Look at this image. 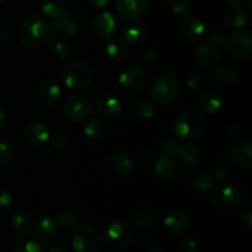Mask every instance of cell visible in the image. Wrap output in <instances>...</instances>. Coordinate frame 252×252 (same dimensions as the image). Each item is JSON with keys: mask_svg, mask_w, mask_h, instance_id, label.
<instances>
[{"mask_svg": "<svg viewBox=\"0 0 252 252\" xmlns=\"http://www.w3.org/2000/svg\"><path fill=\"white\" fill-rule=\"evenodd\" d=\"M61 78L66 88L84 90L93 84L94 70L85 62L70 61L62 66Z\"/></svg>", "mask_w": 252, "mask_h": 252, "instance_id": "cell-3", "label": "cell"}, {"mask_svg": "<svg viewBox=\"0 0 252 252\" xmlns=\"http://www.w3.org/2000/svg\"><path fill=\"white\" fill-rule=\"evenodd\" d=\"M158 223L157 213L150 209H145V211L139 212L135 217V226L140 230H149V229L154 228Z\"/></svg>", "mask_w": 252, "mask_h": 252, "instance_id": "cell-34", "label": "cell"}, {"mask_svg": "<svg viewBox=\"0 0 252 252\" xmlns=\"http://www.w3.org/2000/svg\"><path fill=\"white\" fill-rule=\"evenodd\" d=\"M10 225H11L12 230L15 233L20 234V235H25L29 234L32 229V221L26 214L24 213H15L12 214L11 219H10Z\"/></svg>", "mask_w": 252, "mask_h": 252, "instance_id": "cell-33", "label": "cell"}, {"mask_svg": "<svg viewBox=\"0 0 252 252\" xmlns=\"http://www.w3.org/2000/svg\"><path fill=\"white\" fill-rule=\"evenodd\" d=\"M48 252H66V251L63 250V249H61V248H52V249H49Z\"/></svg>", "mask_w": 252, "mask_h": 252, "instance_id": "cell-56", "label": "cell"}, {"mask_svg": "<svg viewBox=\"0 0 252 252\" xmlns=\"http://www.w3.org/2000/svg\"><path fill=\"white\" fill-rule=\"evenodd\" d=\"M24 138L31 147L41 148L48 143L49 130L41 121H30L24 128Z\"/></svg>", "mask_w": 252, "mask_h": 252, "instance_id": "cell-13", "label": "cell"}, {"mask_svg": "<svg viewBox=\"0 0 252 252\" xmlns=\"http://www.w3.org/2000/svg\"><path fill=\"white\" fill-rule=\"evenodd\" d=\"M191 217L186 211L181 208H172L165 214L164 225L171 233L184 234L191 226Z\"/></svg>", "mask_w": 252, "mask_h": 252, "instance_id": "cell-14", "label": "cell"}, {"mask_svg": "<svg viewBox=\"0 0 252 252\" xmlns=\"http://www.w3.org/2000/svg\"><path fill=\"white\" fill-rule=\"evenodd\" d=\"M149 30L147 25L139 21H133L126 25L122 30L123 41L129 44H142L147 41Z\"/></svg>", "mask_w": 252, "mask_h": 252, "instance_id": "cell-24", "label": "cell"}, {"mask_svg": "<svg viewBox=\"0 0 252 252\" xmlns=\"http://www.w3.org/2000/svg\"><path fill=\"white\" fill-rule=\"evenodd\" d=\"M154 174L160 181L165 184H171L179 177L180 169L172 158L161 157L157 160L154 165Z\"/></svg>", "mask_w": 252, "mask_h": 252, "instance_id": "cell-22", "label": "cell"}, {"mask_svg": "<svg viewBox=\"0 0 252 252\" xmlns=\"http://www.w3.org/2000/svg\"><path fill=\"white\" fill-rule=\"evenodd\" d=\"M122 98L112 93H102L95 98V110L103 117H116L122 111Z\"/></svg>", "mask_w": 252, "mask_h": 252, "instance_id": "cell-12", "label": "cell"}, {"mask_svg": "<svg viewBox=\"0 0 252 252\" xmlns=\"http://www.w3.org/2000/svg\"><path fill=\"white\" fill-rule=\"evenodd\" d=\"M14 252H44L43 246L34 240L24 241L14 249Z\"/></svg>", "mask_w": 252, "mask_h": 252, "instance_id": "cell-42", "label": "cell"}, {"mask_svg": "<svg viewBox=\"0 0 252 252\" xmlns=\"http://www.w3.org/2000/svg\"><path fill=\"white\" fill-rule=\"evenodd\" d=\"M4 2H5V0H0V6H1V5L4 4Z\"/></svg>", "mask_w": 252, "mask_h": 252, "instance_id": "cell-58", "label": "cell"}, {"mask_svg": "<svg viewBox=\"0 0 252 252\" xmlns=\"http://www.w3.org/2000/svg\"><path fill=\"white\" fill-rule=\"evenodd\" d=\"M211 41L218 47L219 49H225L228 47V36L223 32H218V33L213 34L211 38Z\"/></svg>", "mask_w": 252, "mask_h": 252, "instance_id": "cell-49", "label": "cell"}, {"mask_svg": "<svg viewBox=\"0 0 252 252\" xmlns=\"http://www.w3.org/2000/svg\"><path fill=\"white\" fill-rule=\"evenodd\" d=\"M34 235L42 243H49L57 235V225L53 218L43 216L38 218L34 225Z\"/></svg>", "mask_w": 252, "mask_h": 252, "instance_id": "cell-26", "label": "cell"}, {"mask_svg": "<svg viewBox=\"0 0 252 252\" xmlns=\"http://www.w3.org/2000/svg\"><path fill=\"white\" fill-rule=\"evenodd\" d=\"M62 95V86L56 78H44L37 86V97L43 105H52Z\"/></svg>", "mask_w": 252, "mask_h": 252, "instance_id": "cell-16", "label": "cell"}, {"mask_svg": "<svg viewBox=\"0 0 252 252\" xmlns=\"http://www.w3.org/2000/svg\"><path fill=\"white\" fill-rule=\"evenodd\" d=\"M180 85L177 79L171 74H161L158 76L150 88V96L157 103L169 106L177 100Z\"/></svg>", "mask_w": 252, "mask_h": 252, "instance_id": "cell-5", "label": "cell"}, {"mask_svg": "<svg viewBox=\"0 0 252 252\" xmlns=\"http://www.w3.org/2000/svg\"><path fill=\"white\" fill-rule=\"evenodd\" d=\"M212 170H213V176L219 181H221V180H225L230 176L233 169H231V164L229 160H226L225 158H218L214 161Z\"/></svg>", "mask_w": 252, "mask_h": 252, "instance_id": "cell-36", "label": "cell"}, {"mask_svg": "<svg viewBox=\"0 0 252 252\" xmlns=\"http://www.w3.org/2000/svg\"><path fill=\"white\" fill-rule=\"evenodd\" d=\"M229 155L234 164L244 170H249L252 165V149L251 144L246 140L235 143L233 147L229 149Z\"/></svg>", "mask_w": 252, "mask_h": 252, "instance_id": "cell-23", "label": "cell"}, {"mask_svg": "<svg viewBox=\"0 0 252 252\" xmlns=\"http://www.w3.org/2000/svg\"><path fill=\"white\" fill-rule=\"evenodd\" d=\"M224 21H225L226 26L230 29L239 30L248 26L249 17L243 6L233 7V9H226L225 14H224Z\"/></svg>", "mask_w": 252, "mask_h": 252, "instance_id": "cell-28", "label": "cell"}, {"mask_svg": "<svg viewBox=\"0 0 252 252\" xmlns=\"http://www.w3.org/2000/svg\"><path fill=\"white\" fill-rule=\"evenodd\" d=\"M177 148H179V142L174 138H167L160 145L159 150L161 157H167V158H174L176 155Z\"/></svg>", "mask_w": 252, "mask_h": 252, "instance_id": "cell-40", "label": "cell"}, {"mask_svg": "<svg viewBox=\"0 0 252 252\" xmlns=\"http://www.w3.org/2000/svg\"><path fill=\"white\" fill-rule=\"evenodd\" d=\"M169 5L171 11L176 15L187 14L189 10V0H169Z\"/></svg>", "mask_w": 252, "mask_h": 252, "instance_id": "cell-44", "label": "cell"}, {"mask_svg": "<svg viewBox=\"0 0 252 252\" xmlns=\"http://www.w3.org/2000/svg\"><path fill=\"white\" fill-rule=\"evenodd\" d=\"M51 34V26L39 15H30L22 21L19 31V39L27 49H37L46 43Z\"/></svg>", "mask_w": 252, "mask_h": 252, "instance_id": "cell-1", "label": "cell"}, {"mask_svg": "<svg viewBox=\"0 0 252 252\" xmlns=\"http://www.w3.org/2000/svg\"><path fill=\"white\" fill-rule=\"evenodd\" d=\"M220 58V49L209 39L199 42L193 52V61L199 68L211 69L218 64Z\"/></svg>", "mask_w": 252, "mask_h": 252, "instance_id": "cell-11", "label": "cell"}, {"mask_svg": "<svg viewBox=\"0 0 252 252\" xmlns=\"http://www.w3.org/2000/svg\"><path fill=\"white\" fill-rule=\"evenodd\" d=\"M112 0H86L89 6L95 7V9H101V7L107 6Z\"/></svg>", "mask_w": 252, "mask_h": 252, "instance_id": "cell-52", "label": "cell"}, {"mask_svg": "<svg viewBox=\"0 0 252 252\" xmlns=\"http://www.w3.org/2000/svg\"><path fill=\"white\" fill-rule=\"evenodd\" d=\"M224 103L223 95L220 91L216 90V89H206L201 93V95L197 98V106L199 110L204 113H212L218 112L221 108Z\"/></svg>", "mask_w": 252, "mask_h": 252, "instance_id": "cell-18", "label": "cell"}, {"mask_svg": "<svg viewBox=\"0 0 252 252\" xmlns=\"http://www.w3.org/2000/svg\"><path fill=\"white\" fill-rule=\"evenodd\" d=\"M49 26L57 34L65 37V38L75 36L76 32H78V24H76L75 19L73 17V15L66 11L53 17Z\"/></svg>", "mask_w": 252, "mask_h": 252, "instance_id": "cell-20", "label": "cell"}, {"mask_svg": "<svg viewBox=\"0 0 252 252\" xmlns=\"http://www.w3.org/2000/svg\"><path fill=\"white\" fill-rule=\"evenodd\" d=\"M7 33H9V24H7L6 19L0 15V42L6 38Z\"/></svg>", "mask_w": 252, "mask_h": 252, "instance_id": "cell-51", "label": "cell"}, {"mask_svg": "<svg viewBox=\"0 0 252 252\" xmlns=\"http://www.w3.org/2000/svg\"><path fill=\"white\" fill-rule=\"evenodd\" d=\"M207 120L193 110L182 111L174 122V132L179 138L186 140L198 139L206 133Z\"/></svg>", "mask_w": 252, "mask_h": 252, "instance_id": "cell-2", "label": "cell"}, {"mask_svg": "<svg viewBox=\"0 0 252 252\" xmlns=\"http://www.w3.org/2000/svg\"><path fill=\"white\" fill-rule=\"evenodd\" d=\"M62 110L71 122L81 123L89 120L93 115V106L85 96L80 94H69L64 97Z\"/></svg>", "mask_w": 252, "mask_h": 252, "instance_id": "cell-7", "label": "cell"}, {"mask_svg": "<svg viewBox=\"0 0 252 252\" xmlns=\"http://www.w3.org/2000/svg\"><path fill=\"white\" fill-rule=\"evenodd\" d=\"M53 220L57 226L62 229H74L76 226V218L75 213L69 209H58L53 214Z\"/></svg>", "mask_w": 252, "mask_h": 252, "instance_id": "cell-31", "label": "cell"}, {"mask_svg": "<svg viewBox=\"0 0 252 252\" xmlns=\"http://www.w3.org/2000/svg\"><path fill=\"white\" fill-rule=\"evenodd\" d=\"M158 59V52L154 48H147L140 53L139 62L143 66L152 65L157 62Z\"/></svg>", "mask_w": 252, "mask_h": 252, "instance_id": "cell-45", "label": "cell"}, {"mask_svg": "<svg viewBox=\"0 0 252 252\" xmlns=\"http://www.w3.org/2000/svg\"><path fill=\"white\" fill-rule=\"evenodd\" d=\"M7 122V111L2 103H0V128L4 127Z\"/></svg>", "mask_w": 252, "mask_h": 252, "instance_id": "cell-53", "label": "cell"}, {"mask_svg": "<svg viewBox=\"0 0 252 252\" xmlns=\"http://www.w3.org/2000/svg\"><path fill=\"white\" fill-rule=\"evenodd\" d=\"M134 239V229L127 220L116 219L110 221L103 229V240L110 248H127Z\"/></svg>", "mask_w": 252, "mask_h": 252, "instance_id": "cell-6", "label": "cell"}, {"mask_svg": "<svg viewBox=\"0 0 252 252\" xmlns=\"http://www.w3.org/2000/svg\"><path fill=\"white\" fill-rule=\"evenodd\" d=\"M226 9H233V7L243 6V0H221Z\"/></svg>", "mask_w": 252, "mask_h": 252, "instance_id": "cell-54", "label": "cell"}, {"mask_svg": "<svg viewBox=\"0 0 252 252\" xmlns=\"http://www.w3.org/2000/svg\"><path fill=\"white\" fill-rule=\"evenodd\" d=\"M147 252H166V251L161 248H152V249H149Z\"/></svg>", "mask_w": 252, "mask_h": 252, "instance_id": "cell-55", "label": "cell"}, {"mask_svg": "<svg viewBox=\"0 0 252 252\" xmlns=\"http://www.w3.org/2000/svg\"><path fill=\"white\" fill-rule=\"evenodd\" d=\"M155 107L154 103L149 100V98H143L138 102L137 107H135V115L140 118V120H150L154 116Z\"/></svg>", "mask_w": 252, "mask_h": 252, "instance_id": "cell-38", "label": "cell"}, {"mask_svg": "<svg viewBox=\"0 0 252 252\" xmlns=\"http://www.w3.org/2000/svg\"><path fill=\"white\" fill-rule=\"evenodd\" d=\"M181 248L185 252H196L198 249V243L194 236H185L181 240Z\"/></svg>", "mask_w": 252, "mask_h": 252, "instance_id": "cell-48", "label": "cell"}, {"mask_svg": "<svg viewBox=\"0 0 252 252\" xmlns=\"http://www.w3.org/2000/svg\"><path fill=\"white\" fill-rule=\"evenodd\" d=\"M105 54L110 61L121 62L127 56V44L123 39L120 38H108L105 46Z\"/></svg>", "mask_w": 252, "mask_h": 252, "instance_id": "cell-29", "label": "cell"}, {"mask_svg": "<svg viewBox=\"0 0 252 252\" xmlns=\"http://www.w3.org/2000/svg\"><path fill=\"white\" fill-rule=\"evenodd\" d=\"M189 185L194 191L206 192L213 187V176L209 172L198 170L189 176Z\"/></svg>", "mask_w": 252, "mask_h": 252, "instance_id": "cell-30", "label": "cell"}, {"mask_svg": "<svg viewBox=\"0 0 252 252\" xmlns=\"http://www.w3.org/2000/svg\"><path fill=\"white\" fill-rule=\"evenodd\" d=\"M12 206V196L7 189L0 187V213L9 211Z\"/></svg>", "mask_w": 252, "mask_h": 252, "instance_id": "cell-46", "label": "cell"}, {"mask_svg": "<svg viewBox=\"0 0 252 252\" xmlns=\"http://www.w3.org/2000/svg\"><path fill=\"white\" fill-rule=\"evenodd\" d=\"M236 80H238V74L235 69L229 65L218 66L214 69L213 75H212V81L219 89L233 88L236 84Z\"/></svg>", "mask_w": 252, "mask_h": 252, "instance_id": "cell-25", "label": "cell"}, {"mask_svg": "<svg viewBox=\"0 0 252 252\" xmlns=\"http://www.w3.org/2000/svg\"><path fill=\"white\" fill-rule=\"evenodd\" d=\"M180 33L186 41H197L204 33L203 21L196 15H186L180 22Z\"/></svg>", "mask_w": 252, "mask_h": 252, "instance_id": "cell-19", "label": "cell"}, {"mask_svg": "<svg viewBox=\"0 0 252 252\" xmlns=\"http://www.w3.org/2000/svg\"><path fill=\"white\" fill-rule=\"evenodd\" d=\"M228 48L240 61H250L252 56V34L245 29L235 30L228 37Z\"/></svg>", "mask_w": 252, "mask_h": 252, "instance_id": "cell-10", "label": "cell"}, {"mask_svg": "<svg viewBox=\"0 0 252 252\" xmlns=\"http://www.w3.org/2000/svg\"><path fill=\"white\" fill-rule=\"evenodd\" d=\"M150 0H115L116 10L127 20L139 19L147 12Z\"/></svg>", "mask_w": 252, "mask_h": 252, "instance_id": "cell-15", "label": "cell"}, {"mask_svg": "<svg viewBox=\"0 0 252 252\" xmlns=\"http://www.w3.org/2000/svg\"><path fill=\"white\" fill-rule=\"evenodd\" d=\"M175 157L185 166H193L201 159V150L196 144L187 142L184 144H179Z\"/></svg>", "mask_w": 252, "mask_h": 252, "instance_id": "cell-27", "label": "cell"}, {"mask_svg": "<svg viewBox=\"0 0 252 252\" xmlns=\"http://www.w3.org/2000/svg\"><path fill=\"white\" fill-rule=\"evenodd\" d=\"M241 132H243V128H241V126L239 125L238 122L230 123V125H228V127H226V134L230 138H239L240 137Z\"/></svg>", "mask_w": 252, "mask_h": 252, "instance_id": "cell-50", "label": "cell"}, {"mask_svg": "<svg viewBox=\"0 0 252 252\" xmlns=\"http://www.w3.org/2000/svg\"><path fill=\"white\" fill-rule=\"evenodd\" d=\"M16 155V149L11 142H0V167L11 164Z\"/></svg>", "mask_w": 252, "mask_h": 252, "instance_id": "cell-37", "label": "cell"}, {"mask_svg": "<svg viewBox=\"0 0 252 252\" xmlns=\"http://www.w3.org/2000/svg\"><path fill=\"white\" fill-rule=\"evenodd\" d=\"M240 218L241 221L245 224L248 228H251L252 225V211H251V202L246 201L245 203L243 204L240 211Z\"/></svg>", "mask_w": 252, "mask_h": 252, "instance_id": "cell-47", "label": "cell"}, {"mask_svg": "<svg viewBox=\"0 0 252 252\" xmlns=\"http://www.w3.org/2000/svg\"><path fill=\"white\" fill-rule=\"evenodd\" d=\"M244 189L239 185L223 182L217 185L212 192V203L220 211H233L244 201Z\"/></svg>", "mask_w": 252, "mask_h": 252, "instance_id": "cell-4", "label": "cell"}, {"mask_svg": "<svg viewBox=\"0 0 252 252\" xmlns=\"http://www.w3.org/2000/svg\"><path fill=\"white\" fill-rule=\"evenodd\" d=\"M248 9L251 11V0H248Z\"/></svg>", "mask_w": 252, "mask_h": 252, "instance_id": "cell-57", "label": "cell"}, {"mask_svg": "<svg viewBox=\"0 0 252 252\" xmlns=\"http://www.w3.org/2000/svg\"><path fill=\"white\" fill-rule=\"evenodd\" d=\"M118 83L127 90H137L145 83V71L142 66L128 65L121 71Z\"/></svg>", "mask_w": 252, "mask_h": 252, "instance_id": "cell-17", "label": "cell"}, {"mask_svg": "<svg viewBox=\"0 0 252 252\" xmlns=\"http://www.w3.org/2000/svg\"><path fill=\"white\" fill-rule=\"evenodd\" d=\"M105 132V126H103L102 121L98 118H91L84 127V134L89 140H98L103 135Z\"/></svg>", "mask_w": 252, "mask_h": 252, "instance_id": "cell-35", "label": "cell"}, {"mask_svg": "<svg viewBox=\"0 0 252 252\" xmlns=\"http://www.w3.org/2000/svg\"><path fill=\"white\" fill-rule=\"evenodd\" d=\"M107 167L117 177H127L133 170V160L126 153H113L107 159Z\"/></svg>", "mask_w": 252, "mask_h": 252, "instance_id": "cell-21", "label": "cell"}, {"mask_svg": "<svg viewBox=\"0 0 252 252\" xmlns=\"http://www.w3.org/2000/svg\"><path fill=\"white\" fill-rule=\"evenodd\" d=\"M39 6L46 16L53 19L65 11L66 1L65 0H39Z\"/></svg>", "mask_w": 252, "mask_h": 252, "instance_id": "cell-32", "label": "cell"}, {"mask_svg": "<svg viewBox=\"0 0 252 252\" xmlns=\"http://www.w3.org/2000/svg\"><path fill=\"white\" fill-rule=\"evenodd\" d=\"M48 144L51 147V149L56 150V152H62L66 148L68 145V140L64 135L62 134H54V135H49V139H48Z\"/></svg>", "mask_w": 252, "mask_h": 252, "instance_id": "cell-43", "label": "cell"}, {"mask_svg": "<svg viewBox=\"0 0 252 252\" xmlns=\"http://www.w3.org/2000/svg\"><path fill=\"white\" fill-rule=\"evenodd\" d=\"M204 84V78L199 71H192L189 74L186 79V86L192 91H196L202 88Z\"/></svg>", "mask_w": 252, "mask_h": 252, "instance_id": "cell-41", "label": "cell"}, {"mask_svg": "<svg viewBox=\"0 0 252 252\" xmlns=\"http://www.w3.org/2000/svg\"><path fill=\"white\" fill-rule=\"evenodd\" d=\"M52 47H53V51L56 52L57 56L62 59L71 58L74 54L73 46L68 42L63 41V39H57L56 42L52 43Z\"/></svg>", "mask_w": 252, "mask_h": 252, "instance_id": "cell-39", "label": "cell"}, {"mask_svg": "<svg viewBox=\"0 0 252 252\" xmlns=\"http://www.w3.org/2000/svg\"><path fill=\"white\" fill-rule=\"evenodd\" d=\"M100 244L97 229L89 224H81L74 228L71 235V249L75 252H94Z\"/></svg>", "mask_w": 252, "mask_h": 252, "instance_id": "cell-8", "label": "cell"}, {"mask_svg": "<svg viewBox=\"0 0 252 252\" xmlns=\"http://www.w3.org/2000/svg\"><path fill=\"white\" fill-rule=\"evenodd\" d=\"M120 20L112 11H100L91 20V30L100 38H112L120 31Z\"/></svg>", "mask_w": 252, "mask_h": 252, "instance_id": "cell-9", "label": "cell"}]
</instances>
